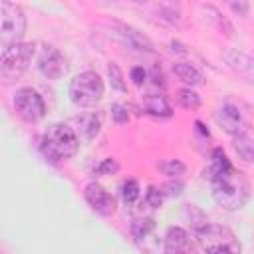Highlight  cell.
I'll list each match as a JSON object with an SVG mask.
<instances>
[{
  "instance_id": "cell-4",
  "label": "cell",
  "mask_w": 254,
  "mask_h": 254,
  "mask_svg": "<svg viewBox=\"0 0 254 254\" xmlns=\"http://www.w3.org/2000/svg\"><path fill=\"white\" fill-rule=\"evenodd\" d=\"M103 91H105L103 79L95 71H81V73H77L69 81V87H67L69 99L77 107H93L95 103L101 101Z\"/></svg>"
},
{
  "instance_id": "cell-2",
  "label": "cell",
  "mask_w": 254,
  "mask_h": 254,
  "mask_svg": "<svg viewBox=\"0 0 254 254\" xmlns=\"http://www.w3.org/2000/svg\"><path fill=\"white\" fill-rule=\"evenodd\" d=\"M42 153L52 159V161H62V159H69L77 153L79 147V137L77 133L65 125V123H52L40 141Z\"/></svg>"
},
{
  "instance_id": "cell-23",
  "label": "cell",
  "mask_w": 254,
  "mask_h": 254,
  "mask_svg": "<svg viewBox=\"0 0 254 254\" xmlns=\"http://www.w3.org/2000/svg\"><path fill=\"white\" fill-rule=\"evenodd\" d=\"M107 73H109V81H111V87H115L117 91H125L127 89V85H125V79H123V73H121V69H119V65L117 64H109V67H107Z\"/></svg>"
},
{
  "instance_id": "cell-12",
  "label": "cell",
  "mask_w": 254,
  "mask_h": 254,
  "mask_svg": "<svg viewBox=\"0 0 254 254\" xmlns=\"http://www.w3.org/2000/svg\"><path fill=\"white\" fill-rule=\"evenodd\" d=\"M117 36H119V40H121L127 48H131V50H135V52L151 54V52L155 50L153 44H151V40H149L147 36H143L139 30H135V28H131V26H127V24H117Z\"/></svg>"
},
{
  "instance_id": "cell-21",
  "label": "cell",
  "mask_w": 254,
  "mask_h": 254,
  "mask_svg": "<svg viewBox=\"0 0 254 254\" xmlns=\"http://www.w3.org/2000/svg\"><path fill=\"white\" fill-rule=\"evenodd\" d=\"M159 171L163 175L171 177V179H177V177H181L187 171V165L183 161H179V159H167V161L159 163Z\"/></svg>"
},
{
  "instance_id": "cell-6",
  "label": "cell",
  "mask_w": 254,
  "mask_h": 254,
  "mask_svg": "<svg viewBox=\"0 0 254 254\" xmlns=\"http://www.w3.org/2000/svg\"><path fill=\"white\" fill-rule=\"evenodd\" d=\"M26 34V14L14 2L0 4V44L2 50L20 44Z\"/></svg>"
},
{
  "instance_id": "cell-5",
  "label": "cell",
  "mask_w": 254,
  "mask_h": 254,
  "mask_svg": "<svg viewBox=\"0 0 254 254\" xmlns=\"http://www.w3.org/2000/svg\"><path fill=\"white\" fill-rule=\"evenodd\" d=\"M196 236L206 254H240V242L226 226L208 222L196 230Z\"/></svg>"
},
{
  "instance_id": "cell-1",
  "label": "cell",
  "mask_w": 254,
  "mask_h": 254,
  "mask_svg": "<svg viewBox=\"0 0 254 254\" xmlns=\"http://www.w3.org/2000/svg\"><path fill=\"white\" fill-rule=\"evenodd\" d=\"M208 179L212 183V196L222 208L236 210L244 206V202L248 200V194H250L248 181L244 173L234 169L232 165L220 171L208 169Z\"/></svg>"
},
{
  "instance_id": "cell-25",
  "label": "cell",
  "mask_w": 254,
  "mask_h": 254,
  "mask_svg": "<svg viewBox=\"0 0 254 254\" xmlns=\"http://www.w3.org/2000/svg\"><path fill=\"white\" fill-rule=\"evenodd\" d=\"M145 200H147L149 206L159 208V206L163 204V190H159L157 187H149V190H147V194H145Z\"/></svg>"
},
{
  "instance_id": "cell-29",
  "label": "cell",
  "mask_w": 254,
  "mask_h": 254,
  "mask_svg": "<svg viewBox=\"0 0 254 254\" xmlns=\"http://www.w3.org/2000/svg\"><path fill=\"white\" fill-rule=\"evenodd\" d=\"M230 8L234 12H238L240 16H246L248 14V4L246 2H230Z\"/></svg>"
},
{
  "instance_id": "cell-19",
  "label": "cell",
  "mask_w": 254,
  "mask_h": 254,
  "mask_svg": "<svg viewBox=\"0 0 254 254\" xmlns=\"http://www.w3.org/2000/svg\"><path fill=\"white\" fill-rule=\"evenodd\" d=\"M129 228H131V234L135 236V240H145V238L155 230V220H153V218H149V216L133 218Z\"/></svg>"
},
{
  "instance_id": "cell-15",
  "label": "cell",
  "mask_w": 254,
  "mask_h": 254,
  "mask_svg": "<svg viewBox=\"0 0 254 254\" xmlns=\"http://www.w3.org/2000/svg\"><path fill=\"white\" fill-rule=\"evenodd\" d=\"M173 71L175 75L187 85V87H194V85H200L202 83V73L189 62H179L173 65Z\"/></svg>"
},
{
  "instance_id": "cell-17",
  "label": "cell",
  "mask_w": 254,
  "mask_h": 254,
  "mask_svg": "<svg viewBox=\"0 0 254 254\" xmlns=\"http://www.w3.org/2000/svg\"><path fill=\"white\" fill-rule=\"evenodd\" d=\"M232 145H234V151L238 153V157H240L242 161H246V163H254V141H252L246 133L234 135Z\"/></svg>"
},
{
  "instance_id": "cell-16",
  "label": "cell",
  "mask_w": 254,
  "mask_h": 254,
  "mask_svg": "<svg viewBox=\"0 0 254 254\" xmlns=\"http://www.w3.org/2000/svg\"><path fill=\"white\" fill-rule=\"evenodd\" d=\"M143 103H145V111L149 115H153V117H171V113H173L169 101L163 95H159V93L147 95Z\"/></svg>"
},
{
  "instance_id": "cell-18",
  "label": "cell",
  "mask_w": 254,
  "mask_h": 254,
  "mask_svg": "<svg viewBox=\"0 0 254 254\" xmlns=\"http://www.w3.org/2000/svg\"><path fill=\"white\" fill-rule=\"evenodd\" d=\"M202 10H204V18L210 22V24H214L220 32H224V34H232V24L220 14V10L218 8H214V6H210V4H206V6H202Z\"/></svg>"
},
{
  "instance_id": "cell-11",
  "label": "cell",
  "mask_w": 254,
  "mask_h": 254,
  "mask_svg": "<svg viewBox=\"0 0 254 254\" xmlns=\"http://www.w3.org/2000/svg\"><path fill=\"white\" fill-rule=\"evenodd\" d=\"M214 119H216V123H218L226 133H230L232 137L244 133V119H242V113H240V109H238L236 105H232V103L220 105V107L216 109V113H214Z\"/></svg>"
},
{
  "instance_id": "cell-13",
  "label": "cell",
  "mask_w": 254,
  "mask_h": 254,
  "mask_svg": "<svg viewBox=\"0 0 254 254\" xmlns=\"http://www.w3.org/2000/svg\"><path fill=\"white\" fill-rule=\"evenodd\" d=\"M73 121L77 123V127H75L73 131H75V133H77V137H79V139H83V141H91V139L99 133L101 123H99V117H97L95 113L79 115V117H75Z\"/></svg>"
},
{
  "instance_id": "cell-8",
  "label": "cell",
  "mask_w": 254,
  "mask_h": 254,
  "mask_svg": "<svg viewBox=\"0 0 254 254\" xmlns=\"http://www.w3.org/2000/svg\"><path fill=\"white\" fill-rule=\"evenodd\" d=\"M38 69L44 77L48 79H60L65 69H67V62L64 58V54L54 48V46H46L42 52H40V58H38Z\"/></svg>"
},
{
  "instance_id": "cell-28",
  "label": "cell",
  "mask_w": 254,
  "mask_h": 254,
  "mask_svg": "<svg viewBox=\"0 0 254 254\" xmlns=\"http://www.w3.org/2000/svg\"><path fill=\"white\" fill-rule=\"evenodd\" d=\"M165 189H167V190H163V192H167V194H171V196H179V194L183 192V183H179V181L167 183Z\"/></svg>"
},
{
  "instance_id": "cell-26",
  "label": "cell",
  "mask_w": 254,
  "mask_h": 254,
  "mask_svg": "<svg viewBox=\"0 0 254 254\" xmlns=\"http://www.w3.org/2000/svg\"><path fill=\"white\" fill-rule=\"evenodd\" d=\"M117 169H119V165L115 163V159H103V161L95 167L93 173H97V175H111V173H115Z\"/></svg>"
},
{
  "instance_id": "cell-10",
  "label": "cell",
  "mask_w": 254,
  "mask_h": 254,
  "mask_svg": "<svg viewBox=\"0 0 254 254\" xmlns=\"http://www.w3.org/2000/svg\"><path fill=\"white\" fill-rule=\"evenodd\" d=\"M163 252L165 254H196V246L185 228L171 226L165 234Z\"/></svg>"
},
{
  "instance_id": "cell-9",
  "label": "cell",
  "mask_w": 254,
  "mask_h": 254,
  "mask_svg": "<svg viewBox=\"0 0 254 254\" xmlns=\"http://www.w3.org/2000/svg\"><path fill=\"white\" fill-rule=\"evenodd\" d=\"M83 194H85L87 204H89L97 214H101V216H111V214L115 212V208H117L115 196H113L107 189H103L99 183H89V185L85 187Z\"/></svg>"
},
{
  "instance_id": "cell-27",
  "label": "cell",
  "mask_w": 254,
  "mask_h": 254,
  "mask_svg": "<svg viewBox=\"0 0 254 254\" xmlns=\"http://www.w3.org/2000/svg\"><path fill=\"white\" fill-rule=\"evenodd\" d=\"M147 77H149V73H147V69H145V67L135 65V67L131 69V79H133V83H135V85H143V83L147 81Z\"/></svg>"
},
{
  "instance_id": "cell-14",
  "label": "cell",
  "mask_w": 254,
  "mask_h": 254,
  "mask_svg": "<svg viewBox=\"0 0 254 254\" xmlns=\"http://www.w3.org/2000/svg\"><path fill=\"white\" fill-rule=\"evenodd\" d=\"M226 62L230 64V67H234L240 75L244 77H254V60L242 52H236V50H230L226 52Z\"/></svg>"
},
{
  "instance_id": "cell-7",
  "label": "cell",
  "mask_w": 254,
  "mask_h": 254,
  "mask_svg": "<svg viewBox=\"0 0 254 254\" xmlns=\"http://www.w3.org/2000/svg\"><path fill=\"white\" fill-rule=\"evenodd\" d=\"M14 107L18 115L28 123H38L46 115V103L42 95L32 87H20L14 95Z\"/></svg>"
},
{
  "instance_id": "cell-24",
  "label": "cell",
  "mask_w": 254,
  "mask_h": 254,
  "mask_svg": "<svg viewBox=\"0 0 254 254\" xmlns=\"http://www.w3.org/2000/svg\"><path fill=\"white\" fill-rule=\"evenodd\" d=\"M111 119H113L117 125L127 123V121H129V111H127V107L121 105V103H113V105H111Z\"/></svg>"
},
{
  "instance_id": "cell-3",
  "label": "cell",
  "mask_w": 254,
  "mask_h": 254,
  "mask_svg": "<svg viewBox=\"0 0 254 254\" xmlns=\"http://www.w3.org/2000/svg\"><path fill=\"white\" fill-rule=\"evenodd\" d=\"M34 54H36V44H30V42H20V44H14V46L2 50V58H0L2 83H6V85L14 83L28 69Z\"/></svg>"
},
{
  "instance_id": "cell-22",
  "label": "cell",
  "mask_w": 254,
  "mask_h": 254,
  "mask_svg": "<svg viewBox=\"0 0 254 254\" xmlns=\"http://www.w3.org/2000/svg\"><path fill=\"white\" fill-rule=\"evenodd\" d=\"M179 103L185 109H196L200 105V95L194 89H190V87H183L179 91Z\"/></svg>"
},
{
  "instance_id": "cell-20",
  "label": "cell",
  "mask_w": 254,
  "mask_h": 254,
  "mask_svg": "<svg viewBox=\"0 0 254 254\" xmlns=\"http://www.w3.org/2000/svg\"><path fill=\"white\" fill-rule=\"evenodd\" d=\"M139 196H141V187L135 179H127L121 183V198L125 204H129V206L135 204Z\"/></svg>"
}]
</instances>
